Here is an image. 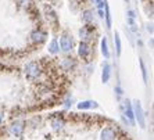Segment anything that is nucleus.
<instances>
[{
  "mask_svg": "<svg viewBox=\"0 0 154 140\" xmlns=\"http://www.w3.org/2000/svg\"><path fill=\"white\" fill-rule=\"evenodd\" d=\"M42 71L43 69L38 61H31L25 65V75H26V78L31 79V81H35V79L39 78V76L42 75Z\"/></svg>",
  "mask_w": 154,
  "mask_h": 140,
  "instance_id": "obj_1",
  "label": "nucleus"
},
{
  "mask_svg": "<svg viewBox=\"0 0 154 140\" xmlns=\"http://www.w3.org/2000/svg\"><path fill=\"white\" fill-rule=\"evenodd\" d=\"M60 49L65 53L72 50V46H74V40H72V36L68 32H63L60 36V43H58Z\"/></svg>",
  "mask_w": 154,
  "mask_h": 140,
  "instance_id": "obj_2",
  "label": "nucleus"
},
{
  "mask_svg": "<svg viewBox=\"0 0 154 140\" xmlns=\"http://www.w3.org/2000/svg\"><path fill=\"white\" fill-rule=\"evenodd\" d=\"M25 123L22 122V121H15V122H13L10 126H8L7 132L10 133L13 137H20L22 136V133H24V130H25Z\"/></svg>",
  "mask_w": 154,
  "mask_h": 140,
  "instance_id": "obj_3",
  "label": "nucleus"
},
{
  "mask_svg": "<svg viewBox=\"0 0 154 140\" xmlns=\"http://www.w3.org/2000/svg\"><path fill=\"white\" fill-rule=\"evenodd\" d=\"M133 117H136L137 122H139V125L142 126V128H144V115H143V108H142V105H140V101H135L133 103Z\"/></svg>",
  "mask_w": 154,
  "mask_h": 140,
  "instance_id": "obj_4",
  "label": "nucleus"
},
{
  "mask_svg": "<svg viewBox=\"0 0 154 140\" xmlns=\"http://www.w3.org/2000/svg\"><path fill=\"white\" fill-rule=\"evenodd\" d=\"M50 123L54 130H61L65 126V119L60 114H54V117L50 118Z\"/></svg>",
  "mask_w": 154,
  "mask_h": 140,
  "instance_id": "obj_5",
  "label": "nucleus"
},
{
  "mask_svg": "<svg viewBox=\"0 0 154 140\" xmlns=\"http://www.w3.org/2000/svg\"><path fill=\"white\" fill-rule=\"evenodd\" d=\"M31 39H32V42H35V43H38V44L43 43V42L46 40V32L42 31V29H35V31L31 33Z\"/></svg>",
  "mask_w": 154,
  "mask_h": 140,
  "instance_id": "obj_6",
  "label": "nucleus"
},
{
  "mask_svg": "<svg viewBox=\"0 0 154 140\" xmlns=\"http://www.w3.org/2000/svg\"><path fill=\"white\" fill-rule=\"evenodd\" d=\"M101 140H115V137H117V132H115L114 128H111V126H107V128H104L103 130H101Z\"/></svg>",
  "mask_w": 154,
  "mask_h": 140,
  "instance_id": "obj_7",
  "label": "nucleus"
},
{
  "mask_svg": "<svg viewBox=\"0 0 154 140\" xmlns=\"http://www.w3.org/2000/svg\"><path fill=\"white\" fill-rule=\"evenodd\" d=\"M92 54V49H90L89 43L88 42H82L79 44V56L83 58V60H88Z\"/></svg>",
  "mask_w": 154,
  "mask_h": 140,
  "instance_id": "obj_8",
  "label": "nucleus"
},
{
  "mask_svg": "<svg viewBox=\"0 0 154 140\" xmlns=\"http://www.w3.org/2000/svg\"><path fill=\"white\" fill-rule=\"evenodd\" d=\"M61 68L64 69V71H72V69L76 68V65H78V62H76L75 58H64L63 61H61Z\"/></svg>",
  "mask_w": 154,
  "mask_h": 140,
  "instance_id": "obj_9",
  "label": "nucleus"
},
{
  "mask_svg": "<svg viewBox=\"0 0 154 140\" xmlns=\"http://www.w3.org/2000/svg\"><path fill=\"white\" fill-rule=\"evenodd\" d=\"M124 115H126V118L129 119V122L135 123V117H133V110H132V105H131V101L126 100L125 105H124Z\"/></svg>",
  "mask_w": 154,
  "mask_h": 140,
  "instance_id": "obj_10",
  "label": "nucleus"
},
{
  "mask_svg": "<svg viewBox=\"0 0 154 140\" xmlns=\"http://www.w3.org/2000/svg\"><path fill=\"white\" fill-rule=\"evenodd\" d=\"M79 35H81V39H83V42H88V40L93 39L92 38V28L89 25L83 26L81 31H79Z\"/></svg>",
  "mask_w": 154,
  "mask_h": 140,
  "instance_id": "obj_11",
  "label": "nucleus"
},
{
  "mask_svg": "<svg viewBox=\"0 0 154 140\" xmlns=\"http://www.w3.org/2000/svg\"><path fill=\"white\" fill-rule=\"evenodd\" d=\"M46 14H47V20L50 22H53L54 25H57L58 24V17L56 14V11L53 10L51 7H46Z\"/></svg>",
  "mask_w": 154,
  "mask_h": 140,
  "instance_id": "obj_12",
  "label": "nucleus"
},
{
  "mask_svg": "<svg viewBox=\"0 0 154 140\" xmlns=\"http://www.w3.org/2000/svg\"><path fill=\"white\" fill-rule=\"evenodd\" d=\"M96 107H97V103H96V101H89V100L81 101V103L78 104L79 110H88V108H96Z\"/></svg>",
  "mask_w": 154,
  "mask_h": 140,
  "instance_id": "obj_13",
  "label": "nucleus"
},
{
  "mask_svg": "<svg viewBox=\"0 0 154 140\" xmlns=\"http://www.w3.org/2000/svg\"><path fill=\"white\" fill-rule=\"evenodd\" d=\"M110 75H111V65H110V64H106V65H104V68H103V74H101V79H103L104 83L108 82Z\"/></svg>",
  "mask_w": 154,
  "mask_h": 140,
  "instance_id": "obj_14",
  "label": "nucleus"
},
{
  "mask_svg": "<svg viewBox=\"0 0 154 140\" xmlns=\"http://www.w3.org/2000/svg\"><path fill=\"white\" fill-rule=\"evenodd\" d=\"M49 51H50L51 54H57L58 51H60V46H58V42L56 39H53L50 42V44H49Z\"/></svg>",
  "mask_w": 154,
  "mask_h": 140,
  "instance_id": "obj_15",
  "label": "nucleus"
},
{
  "mask_svg": "<svg viewBox=\"0 0 154 140\" xmlns=\"http://www.w3.org/2000/svg\"><path fill=\"white\" fill-rule=\"evenodd\" d=\"M83 21L86 24H90V22H93V11L92 10H85L83 11Z\"/></svg>",
  "mask_w": 154,
  "mask_h": 140,
  "instance_id": "obj_16",
  "label": "nucleus"
},
{
  "mask_svg": "<svg viewBox=\"0 0 154 140\" xmlns=\"http://www.w3.org/2000/svg\"><path fill=\"white\" fill-rule=\"evenodd\" d=\"M101 53H103V56H104L106 58L110 57V51H108L107 39H106V38H103V39H101Z\"/></svg>",
  "mask_w": 154,
  "mask_h": 140,
  "instance_id": "obj_17",
  "label": "nucleus"
},
{
  "mask_svg": "<svg viewBox=\"0 0 154 140\" xmlns=\"http://www.w3.org/2000/svg\"><path fill=\"white\" fill-rule=\"evenodd\" d=\"M106 22H107V28H111V14H110V8H108V6H107V3H106Z\"/></svg>",
  "mask_w": 154,
  "mask_h": 140,
  "instance_id": "obj_18",
  "label": "nucleus"
},
{
  "mask_svg": "<svg viewBox=\"0 0 154 140\" xmlns=\"http://www.w3.org/2000/svg\"><path fill=\"white\" fill-rule=\"evenodd\" d=\"M114 40H115V47H117V54H121V39H119V35L118 33H115V38H114Z\"/></svg>",
  "mask_w": 154,
  "mask_h": 140,
  "instance_id": "obj_19",
  "label": "nucleus"
},
{
  "mask_svg": "<svg viewBox=\"0 0 154 140\" xmlns=\"http://www.w3.org/2000/svg\"><path fill=\"white\" fill-rule=\"evenodd\" d=\"M17 2L21 7H29L32 4V0H17Z\"/></svg>",
  "mask_w": 154,
  "mask_h": 140,
  "instance_id": "obj_20",
  "label": "nucleus"
},
{
  "mask_svg": "<svg viewBox=\"0 0 154 140\" xmlns=\"http://www.w3.org/2000/svg\"><path fill=\"white\" fill-rule=\"evenodd\" d=\"M140 68H142V74H143V81L147 82V72H146V67H144L143 61H140Z\"/></svg>",
  "mask_w": 154,
  "mask_h": 140,
  "instance_id": "obj_21",
  "label": "nucleus"
},
{
  "mask_svg": "<svg viewBox=\"0 0 154 140\" xmlns=\"http://www.w3.org/2000/svg\"><path fill=\"white\" fill-rule=\"evenodd\" d=\"M96 3H97L99 10H103V7L106 6V0H96Z\"/></svg>",
  "mask_w": 154,
  "mask_h": 140,
  "instance_id": "obj_22",
  "label": "nucleus"
},
{
  "mask_svg": "<svg viewBox=\"0 0 154 140\" xmlns=\"http://www.w3.org/2000/svg\"><path fill=\"white\" fill-rule=\"evenodd\" d=\"M115 92H117V96H118V97H121V96H122V93H124V92H122V89H121L119 86L115 87Z\"/></svg>",
  "mask_w": 154,
  "mask_h": 140,
  "instance_id": "obj_23",
  "label": "nucleus"
},
{
  "mask_svg": "<svg viewBox=\"0 0 154 140\" xmlns=\"http://www.w3.org/2000/svg\"><path fill=\"white\" fill-rule=\"evenodd\" d=\"M128 17L131 18V20H133V18H135V13H133L132 10H129V11H128Z\"/></svg>",
  "mask_w": 154,
  "mask_h": 140,
  "instance_id": "obj_24",
  "label": "nucleus"
},
{
  "mask_svg": "<svg viewBox=\"0 0 154 140\" xmlns=\"http://www.w3.org/2000/svg\"><path fill=\"white\" fill-rule=\"evenodd\" d=\"M71 103H72V100H69V97H68V99L65 100V107H69V105H71Z\"/></svg>",
  "mask_w": 154,
  "mask_h": 140,
  "instance_id": "obj_25",
  "label": "nucleus"
},
{
  "mask_svg": "<svg viewBox=\"0 0 154 140\" xmlns=\"http://www.w3.org/2000/svg\"><path fill=\"white\" fill-rule=\"evenodd\" d=\"M3 117H4V112H3V110L0 108V123H2V121H3Z\"/></svg>",
  "mask_w": 154,
  "mask_h": 140,
  "instance_id": "obj_26",
  "label": "nucleus"
},
{
  "mask_svg": "<svg viewBox=\"0 0 154 140\" xmlns=\"http://www.w3.org/2000/svg\"><path fill=\"white\" fill-rule=\"evenodd\" d=\"M99 15H100L101 18H104V11L103 10H99Z\"/></svg>",
  "mask_w": 154,
  "mask_h": 140,
  "instance_id": "obj_27",
  "label": "nucleus"
}]
</instances>
